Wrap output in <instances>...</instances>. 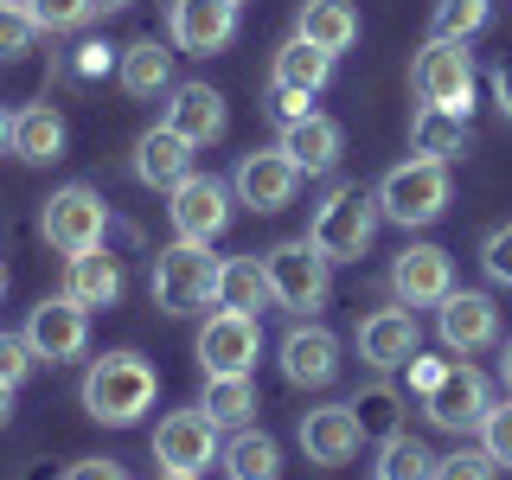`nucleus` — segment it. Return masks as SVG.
Here are the masks:
<instances>
[{
	"instance_id": "nucleus-1",
	"label": "nucleus",
	"mask_w": 512,
	"mask_h": 480,
	"mask_svg": "<svg viewBox=\"0 0 512 480\" xmlns=\"http://www.w3.org/2000/svg\"><path fill=\"white\" fill-rule=\"evenodd\" d=\"M84 410L96 416V423H109V429H128V423H141V416L154 410V397H160V372L141 352H103V359H90V372H84Z\"/></svg>"
},
{
	"instance_id": "nucleus-2",
	"label": "nucleus",
	"mask_w": 512,
	"mask_h": 480,
	"mask_svg": "<svg viewBox=\"0 0 512 480\" xmlns=\"http://www.w3.org/2000/svg\"><path fill=\"white\" fill-rule=\"evenodd\" d=\"M378 192H365V186H333L327 199L314 205V224H308V237L320 244V256H333V263H359L365 250H372V237H378Z\"/></svg>"
},
{
	"instance_id": "nucleus-3",
	"label": "nucleus",
	"mask_w": 512,
	"mask_h": 480,
	"mask_svg": "<svg viewBox=\"0 0 512 480\" xmlns=\"http://www.w3.org/2000/svg\"><path fill=\"white\" fill-rule=\"evenodd\" d=\"M378 212L391 224H404V231L436 224L448 212V160H429V154L397 160V167L378 180Z\"/></svg>"
},
{
	"instance_id": "nucleus-4",
	"label": "nucleus",
	"mask_w": 512,
	"mask_h": 480,
	"mask_svg": "<svg viewBox=\"0 0 512 480\" xmlns=\"http://www.w3.org/2000/svg\"><path fill=\"white\" fill-rule=\"evenodd\" d=\"M218 263L224 256H212V244L173 237V244L154 256V308L160 314H199L205 301L218 295Z\"/></svg>"
},
{
	"instance_id": "nucleus-5",
	"label": "nucleus",
	"mask_w": 512,
	"mask_h": 480,
	"mask_svg": "<svg viewBox=\"0 0 512 480\" xmlns=\"http://www.w3.org/2000/svg\"><path fill=\"white\" fill-rule=\"evenodd\" d=\"M269 269V295H276V308L288 314H314L327 308V288H333V256H320L314 237H288L263 256Z\"/></svg>"
},
{
	"instance_id": "nucleus-6",
	"label": "nucleus",
	"mask_w": 512,
	"mask_h": 480,
	"mask_svg": "<svg viewBox=\"0 0 512 480\" xmlns=\"http://www.w3.org/2000/svg\"><path fill=\"white\" fill-rule=\"evenodd\" d=\"M410 90H416V103H429V109L474 116V52L461 39H429L410 64Z\"/></svg>"
},
{
	"instance_id": "nucleus-7",
	"label": "nucleus",
	"mask_w": 512,
	"mask_h": 480,
	"mask_svg": "<svg viewBox=\"0 0 512 480\" xmlns=\"http://www.w3.org/2000/svg\"><path fill=\"white\" fill-rule=\"evenodd\" d=\"M39 231H45V244L64 250V256L96 250V244H103V231H109L103 192H90V186H58L52 199H45V212H39Z\"/></svg>"
},
{
	"instance_id": "nucleus-8",
	"label": "nucleus",
	"mask_w": 512,
	"mask_h": 480,
	"mask_svg": "<svg viewBox=\"0 0 512 480\" xmlns=\"http://www.w3.org/2000/svg\"><path fill=\"white\" fill-rule=\"evenodd\" d=\"M487 410H493V384L474 372L468 359H448V372H442V384L423 397V416L436 429H448V436H480V423H487Z\"/></svg>"
},
{
	"instance_id": "nucleus-9",
	"label": "nucleus",
	"mask_w": 512,
	"mask_h": 480,
	"mask_svg": "<svg viewBox=\"0 0 512 480\" xmlns=\"http://www.w3.org/2000/svg\"><path fill=\"white\" fill-rule=\"evenodd\" d=\"M218 455H224V448H218V423L205 416V404H192V410H167V416L154 423V461H160V468L205 474Z\"/></svg>"
},
{
	"instance_id": "nucleus-10",
	"label": "nucleus",
	"mask_w": 512,
	"mask_h": 480,
	"mask_svg": "<svg viewBox=\"0 0 512 480\" xmlns=\"http://www.w3.org/2000/svg\"><path fill=\"white\" fill-rule=\"evenodd\" d=\"M231 205H237V192L218 180V173H199L192 167L180 186H173V205H167V218H173V231L192 237V244H212V237H224V224H231Z\"/></svg>"
},
{
	"instance_id": "nucleus-11",
	"label": "nucleus",
	"mask_w": 512,
	"mask_h": 480,
	"mask_svg": "<svg viewBox=\"0 0 512 480\" xmlns=\"http://www.w3.org/2000/svg\"><path fill=\"white\" fill-rule=\"evenodd\" d=\"M276 359H282V378H288V384H301V391H320V384L340 378V333L320 327V320H295V327L282 333Z\"/></svg>"
},
{
	"instance_id": "nucleus-12",
	"label": "nucleus",
	"mask_w": 512,
	"mask_h": 480,
	"mask_svg": "<svg viewBox=\"0 0 512 480\" xmlns=\"http://www.w3.org/2000/svg\"><path fill=\"white\" fill-rule=\"evenodd\" d=\"M436 333L455 359H474V352H487L500 340V308L480 288H448V301L436 308Z\"/></svg>"
},
{
	"instance_id": "nucleus-13",
	"label": "nucleus",
	"mask_w": 512,
	"mask_h": 480,
	"mask_svg": "<svg viewBox=\"0 0 512 480\" xmlns=\"http://www.w3.org/2000/svg\"><path fill=\"white\" fill-rule=\"evenodd\" d=\"M192 352H199L205 372H250V365L263 359V327H256V314L218 308V314H205L199 346Z\"/></svg>"
},
{
	"instance_id": "nucleus-14",
	"label": "nucleus",
	"mask_w": 512,
	"mask_h": 480,
	"mask_svg": "<svg viewBox=\"0 0 512 480\" xmlns=\"http://www.w3.org/2000/svg\"><path fill=\"white\" fill-rule=\"evenodd\" d=\"M231 192H237V205H250V212H282V205L301 192V167L282 148H250L237 160V173H231Z\"/></svg>"
},
{
	"instance_id": "nucleus-15",
	"label": "nucleus",
	"mask_w": 512,
	"mask_h": 480,
	"mask_svg": "<svg viewBox=\"0 0 512 480\" xmlns=\"http://www.w3.org/2000/svg\"><path fill=\"white\" fill-rule=\"evenodd\" d=\"M20 333L32 340L39 359L64 365V359H77V352L90 346V308H84V301H71V295H52V301H39V308L26 314Z\"/></svg>"
},
{
	"instance_id": "nucleus-16",
	"label": "nucleus",
	"mask_w": 512,
	"mask_h": 480,
	"mask_svg": "<svg viewBox=\"0 0 512 480\" xmlns=\"http://www.w3.org/2000/svg\"><path fill=\"white\" fill-rule=\"evenodd\" d=\"M416 346H423V327H416V308H372L359 320V359L372 365V372H397V365L416 359Z\"/></svg>"
},
{
	"instance_id": "nucleus-17",
	"label": "nucleus",
	"mask_w": 512,
	"mask_h": 480,
	"mask_svg": "<svg viewBox=\"0 0 512 480\" xmlns=\"http://www.w3.org/2000/svg\"><path fill=\"white\" fill-rule=\"evenodd\" d=\"M167 26H173V45H180V52L212 58L237 39V0H173Z\"/></svg>"
},
{
	"instance_id": "nucleus-18",
	"label": "nucleus",
	"mask_w": 512,
	"mask_h": 480,
	"mask_svg": "<svg viewBox=\"0 0 512 480\" xmlns=\"http://www.w3.org/2000/svg\"><path fill=\"white\" fill-rule=\"evenodd\" d=\"M448 288H455V269H448V250H436V244H410L391 263V295L404 308H442Z\"/></svg>"
},
{
	"instance_id": "nucleus-19",
	"label": "nucleus",
	"mask_w": 512,
	"mask_h": 480,
	"mask_svg": "<svg viewBox=\"0 0 512 480\" xmlns=\"http://www.w3.org/2000/svg\"><path fill=\"white\" fill-rule=\"evenodd\" d=\"M359 442H365V429H359L352 404H320L301 416V448H308L314 468H340V461L359 455Z\"/></svg>"
},
{
	"instance_id": "nucleus-20",
	"label": "nucleus",
	"mask_w": 512,
	"mask_h": 480,
	"mask_svg": "<svg viewBox=\"0 0 512 480\" xmlns=\"http://www.w3.org/2000/svg\"><path fill=\"white\" fill-rule=\"evenodd\" d=\"M167 128H180L192 148H212V141L231 128V109L212 84H173L167 90Z\"/></svg>"
},
{
	"instance_id": "nucleus-21",
	"label": "nucleus",
	"mask_w": 512,
	"mask_h": 480,
	"mask_svg": "<svg viewBox=\"0 0 512 480\" xmlns=\"http://www.w3.org/2000/svg\"><path fill=\"white\" fill-rule=\"evenodd\" d=\"M186 173H192V141L180 135V128L160 122V128H148V135L135 141V180L141 186H167L173 192Z\"/></svg>"
},
{
	"instance_id": "nucleus-22",
	"label": "nucleus",
	"mask_w": 512,
	"mask_h": 480,
	"mask_svg": "<svg viewBox=\"0 0 512 480\" xmlns=\"http://www.w3.org/2000/svg\"><path fill=\"white\" fill-rule=\"evenodd\" d=\"M276 148L295 160L301 173H333V167H340V122H333V116L282 122V141H276Z\"/></svg>"
},
{
	"instance_id": "nucleus-23",
	"label": "nucleus",
	"mask_w": 512,
	"mask_h": 480,
	"mask_svg": "<svg viewBox=\"0 0 512 480\" xmlns=\"http://www.w3.org/2000/svg\"><path fill=\"white\" fill-rule=\"evenodd\" d=\"M64 295L84 301V308H116V301H122V263L103 244H96V250H77L71 269H64Z\"/></svg>"
},
{
	"instance_id": "nucleus-24",
	"label": "nucleus",
	"mask_w": 512,
	"mask_h": 480,
	"mask_svg": "<svg viewBox=\"0 0 512 480\" xmlns=\"http://www.w3.org/2000/svg\"><path fill=\"white\" fill-rule=\"evenodd\" d=\"M26 167H52V160H64V116L52 103H26L13 109V148Z\"/></svg>"
},
{
	"instance_id": "nucleus-25",
	"label": "nucleus",
	"mask_w": 512,
	"mask_h": 480,
	"mask_svg": "<svg viewBox=\"0 0 512 480\" xmlns=\"http://www.w3.org/2000/svg\"><path fill=\"white\" fill-rule=\"evenodd\" d=\"M212 308H237V314H263V308H276L263 256H224V263H218V295H212Z\"/></svg>"
},
{
	"instance_id": "nucleus-26",
	"label": "nucleus",
	"mask_w": 512,
	"mask_h": 480,
	"mask_svg": "<svg viewBox=\"0 0 512 480\" xmlns=\"http://www.w3.org/2000/svg\"><path fill=\"white\" fill-rule=\"evenodd\" d=\"M116 77H122V90L135 96V103H154V96L173 90V52L160 39H135V45H122Z\"/></svg>"
},
{
	"instance_id": "nucleus-27",
	"label": "nucleus",
	"mask_w": 512,
	"mask_h": 480,
	"mask_svg": "<svg viewBox=\"0 0 512 480\" xmlns=\"http://www.w3.org/2000/svg\"><path fill=\"white\" fill-rule=\"evenodd\" d=\"M269 84L276 90H308V96H320L333 84V52H320L314 39H288L282 52H276V64H269Z\"/></svg>"
},
{
	"instance_id": "nucleus-28",
	"label": "nucleus",
	"mask_w": 512,
	"mask_h": 480,
	"mask_svg": "<svg viewBox=\"0 0 512 480\" xmlns=\"http://www.w3.org/2000/svg\"><path fill=\"white\" fill-rule=\"evenodd\" d=\"M295 32H301V39H314L320 52H333V58H340L346 45L359 39V13H352V0H301Z\"/></svg>"
},
{
	"instance_id": "nucleus-29",
	"label": "nucleus",
	"mask_w": 512,
	"mask_h": 480,
	"mask_svg": "<svg viewBox=\"0 0 512 480\" xmlns=\"http://www.w3.org/2000/svg\"><path fill=\"white\" fill-rule=\"evenodd\" d=\"M205 416H212L218 429H244L256 416V378L250 372H205Z\"/></svg>"
},
{
	"instance_id": "nucleus-30",
	"label": "nucleus",
	"mask_w": 512,
	"mask_h": 480,
	"mask_svg": "<svg viewBox=\"0 0 512 480\" xmlns=\"http://www.w3.org/2000/svg\"><path fill=\"white\" fill-rule=\"evenodd\" d=\"M224 474L231 480H282V448H276V436H263V429H237L231 442H224Z\"/></svg>"
},
{
	"instance_id": "nucleus-31",
	"label": "nucleus",
	"mask_w": 512,
	"mask_h": 480,
	"mask_svg": "<svg viewBox=\"0 0 512 480\" xmlns=\"http://www.w3.org/2000/svg\"><path fill=\"white\" fill-rule=\"evenodd\" d=\"M410 148L429 154V160H455L461 148H468V116H455V109H416L410 122Z\"/></svg>"
},
{
	"instance_id": "nucleus-32",
	"label": "nucleus",
	"mask_w": 512,
	"mask_h": 480,
	"mask_svg": "<svg viewBox=\"0 0 512 480\" xmlns=\"http://www.w3.org/2000/svg\"><path fill=\"white\" fill-rule=\"evenodd\" d=\"M378 480H436V455L410 436V429H391L378 442Z\"/></svg>"
},
{
	"instance_id": "nucleus-33",
	"label": "nucleus",
	"mask_w": 512,
	"mask_h": 480,
	"mask_svg": "<svg viewBox=\"0 0 512 480\" xmlns=\"http://www.w3.org/2000/svg\"><path fill=\"white\" fill-rule=\"evenodd\" d=\"M487 20H493V0H436V32H429V39H461L468 45Z\"/></svg>"
},
{
	"instance_id": "nucleus-34",
	"label": "nucleus",
	"mask_w": 512,
	"mask_h": 480,
	"mask_svg": "<svg viewBox=\"0 0 512 480\" xmlns=\"http://www.w3.org/2000/svg\"><path fill=\"white\" fill-rule=\"evenodd\" d=\"M20 7L32 13V26L39 32H77V26H90L96 13V0H20Z\"/></svg>"
},
{
	"instance_id": "nucleus-35",
	"label": "nucleus",
	"mask_w": 512,
	"mask_h": 480,
	"mask_svg": "<svg viewBox=\"0 0 512 480\" xmlns=\"http://www.w3.org/2000/svg\"><path fill=\"white\" fill-rule=\"evenodd\" d=\"M397 404H404V397H397L391 384H372L365 397H352V410H359V429H365V436H378V442L397 429Z\"/></svg>"
},
{
	"instance_id": "nucleus-36",
	"label": "nucleus",
	"mask_w": 512,
	"mask_h": 480,
	"mask_svg": "<svg viewBox=\"0 0 512 480\" xmlns=\"http://www.w3.org/2000/svg\"><path fill=\"white\" fill-rule=\"evenodd\" d=\"M32 39H39V26H32V13L20 0H0V58H26Z\"/></svg>"
},
{
	"instance_id": "nucleus-37",
	"label": "nucleus",
	"mask_w": 512,
	"mask_h": 480,
	"mask_svg": "<svg viewBox=\"0 0 512 480\" xmlns=\"http://www.w3.org/2000/svg\"><path fill=\"white\" fill-rule=\"evenodd\" d=\"M480 448H487L500 468H512V391L487 410V423H480Z\"/></svg>"
},
{
	"instance_id": "nucleus-38",
	"label": "nucleus",
	"mask_w": 512,
	"mask_h": 480,
	"mask_svg": "<svg viewBox=\"0 0 512 480\" xmlns=\"http://www.w3.org/2000/svg\"><path fill=\"white\" fill-rule=\"evenodd\" d=\"M500 461L487 448H455V455H436V480H493Z\"/></svg>"
},
{
	"instance_id": "nucleus-39",
	"label": "nucleus",
	"mask_w": 512,
	"mask_h": 480,
	"mask_svg": "<svg viewBox=\"0 0 512 480\" xmlns=\"http://www.w3.org/2000/svg\"><path fill=\"white\" fill-rule=\"evenodd\" d=\"M32 365H39V352H32L26 333H0V384L20 391V384L32 378Z\"/></svg>"
},
{
	"instance_id": "nucleus-40",
	"label": "nucleus",
	"mask_w": 512,
	"mask_h": 480,
	"mask_svg": "<svg viewBox=\"0 0 512 480\" xmlns=\"http://www.w3.org/2000/svg\"><path fill=\"white\" fill-rule=\"evenodd\" d=\"M480 269H487L500 288H512V224H493L487 244H480Z\"/></svg>"
},
{
	"instance_id": "nucleus-41",
	"label": "nucleus",
	"mask_w": 512,
	"mask_h": 480,
	"mask_svg": "<svg viewBox=\"0 0 512 480\" xmlns=\"http://www.w3.org/2000/svg\"><path fill=\"white\" fill-rule=\"evenodd\" d=\"M116 64H122V52H116V45H103V39H84V45L71 52V71H77V77H109Z\"/></svg>"
},
{
	"instance_id": "nucleus-42",
	"label": "nucleus",
	"mask_w": 512,
	"mask_h": 480,
	"mask_svg": "<svg viewBox=\"0 0 512 480\" xmlns=\"http://www.w3.org/2000/svg\"><path fill=\"white\" fill-rule=\"evenodd\" d=\"M64 480H128V468H122V461H109V455H84V461L64 468Z\"/></svg>"
},
{
	"instance_id": "nucleus-43",
	"label": "nucleus",
	"mask_w": 512,
	"mask_h": 480,
	"mask_svg": "<svg viewBox=\"0 0 512 480\" xmlns=\"http://www.w3.org/2000/svg\"><path fill=\"white\" fill-rule=\"evenodd\" d=\"M314 96L308 90H276V84H269V109H276V122H301V116H314Z\"/></svg>"
},
{
	"instance_id": "nucleus-44",
	"label": "nucleus",
	"mask_w": 512,
	"mask_h": 480,
	"mask_svg": "<svg viewBox=\"0 0 512 480\" xmlns=\"http://www.w3.org/2000/svg\"><path fill=\"white\" fill-rule=\"evenodd\" d=\"M442 372H448V359H410V391L429 397V391L442 384Z\"/></svg>"
},
{
	"instance_id": "nucleus-45",
	"label": "nucleus",
	"mask_w": 512,
	"mask_h": 480,
	"mask_svg": "<svg viewBox=\"0 0 512 480\" xmlns=\"http://www.w3.org/2000/svg\"><path fill=\"white\" fill-rule=\"evenodd\" d=\"M493 96H500V109H506V122H512V64L493 71Z\"/></svg>"
},
{
	"instance_id": "nucleus-46",
	"label": "nucleus",
	"mask_w": 512,
	"mask_h": 480,
	"mask_svg": "<svg viewBox=\"0 0 512 480\" xmlns=\"http://www.w3.org/2000/svg\"><path fill=\"white\" fill-rule=\"evenodd\" d=\"M500 384H506V391H512V340L500 346Z\"/></svg>"
},
{
	"instance_id": "nucleus-47",
	"label": "nucleus",
	"mask_w": 512,
	"mask_h": 480,
	"mask_svg": "<svg viewBox=\"0 0 512 480\" xmlns=\"http://www.w3.org/2000/svg\"><path fill=\"white\" fill-rule=\"evenodd\" d=\"M7 416H13V384H0V429H7Z\"/></svg>"
},
{
	"instance_id": "nucleus-48",
	"label": "nucleus",
	"mask_w": 512,
	"mask_h": 480,
	"mask_svg": "<svg viewBox=\"0 0 512 480\" xmlns=\"http://www.w3.org/2000/svg\"><path fill=\"white\" fill-rule=\"evenodd\" d=\"M0 148H13V116H0Z\"/></svg>"
},
{
	"instance_id": "nucleus-49",
	"label": "nucleus",
	"mask_w": 512,
	"mask_h": 480,
	"mask_svg": "<svg viewBox=\"0 0 512 480\" xmlns=\"http://www.w3.org/2000/svg\"><path fill=\"white\" fill-rule=\"evenodd\" d=\"M160 480H199V474H180V468H167V474H160Z\"/></svg>"
},
{
	"instance_id": "nucleus-50",
	"label": "nucleus",
	"mask_w": 512,
	"mask_h": 480,
	"mask_svg": "<svg viewBox=\"0 0 512 480\" xmlns=\"http://www.w3.org/2000/svg\"><path fill=\"white\" fill-rule=\"evenodd\" d=\"M96 7H103V13H116V7H128V0H96Z\"/></svg>"
},
{
	"instance_id": "nucleus-51",
	"label": "nucleus",
	"mask_w": 512,
	"mask_h": 480,
	"mask_svg": "<svg viewBox=\"0 0 512 480\" xmlns=\"http://www.w3.org/2000/svg\"><path fill=\"white\" fill-rule=\"evenodd\" d=\"M0 295H7V263H0Z\"/></svg>"
}]
</instances>
